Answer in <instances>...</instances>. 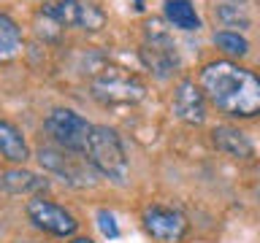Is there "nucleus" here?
<instances>
[{"label":"nucleus","instance_id":"f03ea898","mask_svg":"<svg viewBox=\"0 0 260 243\" xmlns=\"http://www.w3.org/2000/svg\"><path fill=\"white\" fill-rule=\"evenodd\" d=\"M87 162L92 165V170H98L101 176L111 178V181L122 184L127 178V154L122 146L119 135L106 125H92V135L84 149Z\"/></svg>","mask_w":260,"mask_h":243},{"label":"nucleus","instance_id":"4468645a","mask_svg":"<svg viewBox=\"0 0 260 243\" xmlns=\"http://www.w3.org/2000/svg\"><path fill=\"white\" fill-rule=\"evenodd\" d=\"M79 11H81V0H52L44 6L46 19H52L57 27H79Z\"/></svg>","mask_w":260,"mask_h":243},{"label":"nucleus","instance_id":"f257e3e1","mask_svg":"<svg viewBox=\"0 0 260 243\" xmlns=\"http://www.w3.org/2000/svg\"><path fill=\"white\" fill-rule=\"evenodd\" d=\"M201 89L225 116L252 119L260 113V76L239 62H209L201 70Z\"/></svg>","mask_w":260,"mask_h":243},{"label":"nucleus","instance_id":"dca6fc26","mask_svg":"<svg viewBox=\"0 0 260 243\" xmlns=\"http://www.w3.org/2000/svg\"><path fill=\"white\" fill-rule=\"evenodd\" d=\"M214 46L219 49V52H225L228 57H244L249 52L247 38L239 35L236 30H219V32H214Z\"/></svg>","mask_w":260,"mask_h":243},{"label":"nucleus","instance_id":"1a4fd4ad","mask_svg":"<svg viewBox=\"0 0 260 243\" xmlns=\"http://www.w3.org/2000/svg\"><path fill=\"white\" fill-rule=\"evenodd\" d=\"M174 113L184 125H203L206 122V95L195 81L184 78L174 89Z\"/></svg>","mask_w":260,"mask_h":243},{"label":"nucleus","instance_id":"a211bd4d","mask_svg":"<svg viewBox=\"0 0 260 243\" xmlns=\"http://www.w3.org/2000/svg\"><path fill=\"white\" fill-rule=\"evenodd\" d=\"M106 24V14L101 6L89 3V0H81V11H79V30H87V32H98L103 30Z\"/></svg>","mask_w":260,"mask_h":243},{"label":"nucleus","instance_id":"f8f14e48","mask_svg":"<svg viewBox=\"0 0 260 243\" xmlns=\"http://www.w3.org/2000/svg\"><path fill=\"white\" fill-rule=\"evenodd\" d=\"M0 154H3L8 162H24L30 157V149H27V143H24L22 133L6 119H0Z\"/></svg>","mask_w":260,"mask_h":243},{"label":"nucleus","instance_id":"9b49d317","mask_svg":"<svg viewBox=\"0 0 260 243\" xmlns=\"http://www.w3.org/2000/svg\"><path fill=\"white\" fill-rule=\"evenodd\" d=\"M0 186L8 194H32V197H38V194H44L49 189V181L36 176V173H30V170L16 168V170H6L0 176Z\"/></svg>","mask_w":260,"mask_h":243},{"label":"nucleus","instance_id":"7ed1b4c3","mask_svg":"<svg viewBox=\"0 0 260 243\" xmlns=\"http://www.w3.org/2000/svg\"><path fill=\"white\" fill-rule=\"evenodd\" d=\"M92 97L103 105H130L146 97L144 81L125 68H103L92 78Z\"/></svg>","mask_w":260,"mask_h":243},{"label":"nucleus","instance_id":"4be33fe9","mask_svg":"<svg viewBox=\"0 0 260 243\" xmlns=\"http://www.w3.org/2000/svg\"><path fill=\"white\" fill-rule=\"evenodd\" d=\"M228 3H244V0H228Z\"/></svg>","mask_w":260,"mask_h":243},{"label":"nucleus","instance_id":"20e7f679","mask_svg":"<svg viewBox=\"0 0 260 243\" xmlns=\"http://www.w3.org/2000/svg\"><path fill=\"white\" fill-rule=\"evenodd\" d=\"M44 127L60 149L73 151V154H84L89 135H92V125L71 108H54L46 116Z\"/></svg>","mask_w":260,"mask_h":243},{"label":"nucleus","instance_id":"2eb2a0df","mask_svg":"<svg viewBox=\"0 0 260 243\" xmlns=\"http://www.w3.org/2000/svg\"><path fill=\"white\" fill-rule=\"evenodd\" d=\"M22 49V30L11 16L0 14V62L11 60Z\"/></svg>","mask_w":260,"mask_h":243},{"label":"nucleus","instance_id":"6e6552de","mask_svg":"<svg viewBox=\"0 0 260 243\" xmlns=\"http://www.w3.org/2000/svg\"><path fill=\"white\" fill-rule=\"evenodd\" d=\"M141 62L157 78H168L171 73H176V68H179V52H176L174 40H171L166 32L149 35V40L141 46Z\"/></svg>","mask_w":260,"mask_h":243},{"label":"nucleus","instance_id":"9d476101","mask_svg":"<svg viewBox=\"0 0 260 243\" xmlns=\"http://www.w3.org/2000/svg\"><path fill=\"white\" fill-rule=\"evenodd\" d=\"M211 143L217 146V151H222V154H228V157H233V159L255 157V146H252V141L236 127H228V125L214 127L211 130Z\"/></svg>","mask_w":260,"mask_h":243},{"label":"nucleus","instance_id":"f3484780","mask_svg":"<svg viewBox=\"0 0 260 243\" xmlns=\"http://www.w3.org/2000/svg\"><path fill=\"white\" fill-rule=\"evenodd\" d=\"M214 19L222 24V27H249V14L244 11L241 3L217 6L214 8Z\"/></svg>","mask_w":260,"mask_h":243},{"label":"nucleus","instance_id":"6ab92c4d","mask_svg":"<svg viewBox=\"0 0 260 243\" xmlns=\"http://www.w3.org/2000/svg\"><path fill=\"white\" fill-rule=\"evenodd\" d=\"M98 227H101V232L106 235V238H119V224H117V216L111 214V211L101 208L98 211Z\"/></svg>","mask_w":260,"mask_h":243},{"label":"nucleus","instance_id":"ddd939ff","mask_svg":"<svg viewBox=\"0 0 260 243\" xmlns=\"http://www.w3.org/2000/svg\"><path fill=\"white\" fill-rule=\"evenodd\" d=\"M162 14H166V19L174 24V27L184 30V32H192V30L201 27V16H198V11H195V6L190 0H166Z\"/></svg>","mask_w":260,"mask_h":243},{"label":"nucleus","instance_id":"412c9836","mask_svg":"<svg viewBox=\"0 0 260 243\" xmlns=\"http://www.w3.org/2000/svg\"><path fill=\"white\" fill-rule=\"evenodd\" d=\"M71 243H92V240H89V238H73Z\"/></svg>","mask_w":260,"mask_h":243},{"label":"nucleus","instance_id":"39448f33","mask_svg":"<svg viewBox=\"0 0 260 243\" xmlns=\"http://www.w3.org/2000/svg\"><path fill=\"white\" fill-rule=\"evenodd\" d=\"M144 230L154 243H182L190 232V222L176 208L152 206L144 211Z\"/></svg>","mask_w":260,"mask_h":243},{"label":"nucleus","instance_id":"423d86ee","mask_svg":"<svg viewBox=\"0 0 260 243\" xmlns=\"http://www.w3.org/2000/svg\"><path fill=\"white\" fill-rule=\"evenodd\" d=\"M24 211H27V219L38 227V230H44L49 235H57V238H71V235L79 230V222L73 219V214H68L62 206H57L52 200H44V194L32 197Z\"/></svg>","mask_w":260,"mask_h":243},{"label":"nucleus","instance_id":"aec40b11","mask_svg":"<svg viewBox=\"0 0 260 243\" xmlns=\"http://www.w3.org/2000/svg\"><path fill=\"white\" fill-rule=\"evenodd\" d=\"M133 3H136V8H138V11H144V3H146V0H133Z\"/></svg>","mask_w":260,"mask_h":243},{"label":"nucleus","instance_id":"0eeeda50","mask_svg":"<svg viewBox=\"0 0 260 243\" xmlns=\"http://www.w3.org/2000/svg\"><path fill=\"white\" fill-rule=\"evenodd\" d=\"M38 162L41 168L49 170V173L60 176L62 181H68L73 186H87L92 184V165L89 162H81L73 151H57V149H41L38 151Z\"/></svg>","mask_w":260,"mask_h":243}]
</instances>
